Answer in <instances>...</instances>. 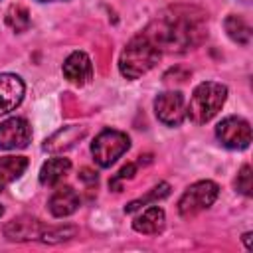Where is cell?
Segmentation results:
<instances>
[{"label": "cell", "instance_id": "cell-1", "mask_svg": "<svg viewBox=\"0 0 253 253\" xmlns=\"http://www.w3.org/2000/svg\"><path fill=\"white\" fill-rule=\"evenodd\" d=\"M160 59V47L150 40L148 34L134 36L119 57L121 75L126 79H138L148 73Z\"/></svg>", "mask_w": 253, "mask_h": 253}, {"label": "cell", "instance_id": "cell-2", "mask_svg": "<svg viewBox=\"0 0 253 253\" xmlns=\"http://www.w3.org/2000/svg\"><path fill=\"white\" fill-rule=\"evenodd\" d=\"M225 99H227L225 85L215 81H204L194 89L190 103L186 107V117H190V121L196 125H204L221 111Z\"/></svg>", "mask_w": 253, "mask_h": 253}, {"label": "cell", "instance_id": "cell-3", "mask_svg": "<svg viewBox=\"0 0 253 253\" xmlns=\"http://www.w3.org/2000/svg\"><path fill=\"white\" fill-rule=\"evenodd\" d=\"M130 148V138L115 128H105L101 130L95 140L91 142V154L93 160L101 166V168H109L113 166L126 150Z\"/></svg>", "mask_w": 253, "mask_h": 253}, {"label": "cell", "instance_id": "cell-4", "mask_svg": "<svg viewBox=\"0 0 253 253\" xmlns=\"http://www.w3.org/2000/svg\"><path fill=\"white\" fill-rule=\"evenodd\" d=\"M217 194H219V186L215 182L200 180V182L192 184L190 188H186V192L182 194V198L178 202V213L184 219L196 217L200 211L213 206V202L217 200Z\"/></svg>", "mask_w": 253, "mask_h": 253}, {"label": "cell", "instance_id": "cell-5", "mask_svg": "<svg viewBox=\"0 0 253 253\" xmlns=\"http://www.w3.org/2000/svg\"><path fill=\"white\" fill-rule=\"evenodd\" d=\"M217 140L231 150H243L251 142V126L241 117H225L215 126Z\"/></svg>", "mask_w": 253, "mask_h": 253}, {"label": "cell", "instance_id": "cell-6", "mask_svg": "<svg viewBox=\"0 0 253 253\" xmlns=\"http://www.w3.org/2000/svg\"><path fill=\"white\" fill-rule=\"evenodd\" d=\"M154 113L166 126H178L186 119V101L180 91H164L154 99Z\"/></svg>", "mask_w": 253, "mask_h": 253}, {"label": "cell", "instance_id": "cell-7", "mask_svg": "<svg viewBox=\"0 0 253 253\" xmlns=\"http://www.w3.org/2000/svg\"><path fill=\"white\" fill-rule=\"evenodd\" d=\"M32 140V126L22 117H10L0 123V148L18 150L26 148Z\"/></svg>", "mask_w": 253, "mask_h": 253}, {"label": "cell", "instance_id": "cell-8", "mask_svg": "<svg viewBox=\"0 0 253 253\" xmlns=\"http://www.w3.org/2000/svg\"><path fill=\"white\" fill-rule=\"evenodd\" d=\"M63 77L73 85H85L93 77V63L85 51H73L63 61Z\"/></svg>", "mask_w": 253, "mask_h": 253}, {"label": "cell", "instance_id": "cell-9", "mask_svg": "<svg viewBox=\"0 0 253 253\" xmlns=\"http://www.w3.org/2000/svg\"><path fill=\"white\" fill-rule=\"evenodd\" d=\"M43 223L36 217L30 215H20L10 219L4 225V235L10 241H30V239H40L43 233Z\"/></svg>", "mask_w": 253, "mask_h": 253}, {"label": "cell", "instance_id": "cell-10", "mask_svg": "<svg viewBox=\"0 0 253 253\" xmlns=\"http://www.w3.org/2000/svg\"><path fill=\"white\" fill-rule=\"evenodd\" d=\"M24 81L14 73H0V115L14 111L24 99Z\"/></svg>", "mask_w": 253, "mask_h": 253}, {"label": "cell", "instance_id": "cell-11", "mask_svg": "<svg viewBox=\"0 0 253 253\" xmlns=\"http://www.w3.org/2000/svg\"><path fill=\"white\" fill-rule=\"evenodd\" d=\"M79 204H81L79 194L71 186H59L51 194V198L47 202V208H49L53 217H67V215L77 211Z\"/></svg>", "mask_w": 253, "mask_h": 253}, {"label": "cell", "instance_id": "cell-12", "mask_svg": "<svg viewBox=\"0 0 253 253\" xmlns=\"http://www.w3.org/2000/svg\"><path fill=\"white\" fill-rule=\"evenodd\" d=\"M164 225H166V215H164V210L158 206L146 208L132 221V229L138 233H144V235H156L164 229Z\"/></svg>", "mask_w": 253, "mask_h": 253}, {"label": "cell", "instance_id": "cell-13", "mask_svg": "<svg viewBox=\"0 0 253 253\" xmlns=\"http://www.w3.org/2000/svg\"><path fill=\"white\" fill-rule=\"evenodd\" d=\"M69 170H71L69 158H65V156H53L47 162H43V166L40 170V184L42 186H47V188L49 186H55V184H59L67 176Z\"/></svg>", "mask_w": 253, "mask_h": 253}, {"label": "cell", "instance_id": "cell-14", "mask_svg": "<svg viewBox=\"0 0 253 253\" xmlns=\"http://www.w3.org/2000/svg\"><path fill=\"white\" fill-rule=\"evenodd\" d=\"M85 134V126H77V125H69V126H63L61 130H57L53 136H49L43 144V150H49V152H59V150H65L69 146H73L77 142V138H81Z\"/></svg>", "mask_w": 253, "mask_h": 253}, {"label": "cell", "instance_id": "cell-15", "mask_svg": "<svg viewBox=\"0 0 253 253\" xmlns=\"http://www.w3.org/2000/svg\"><path fill=\"white\" fill-rule=\"evenodd\" d=\"M26 168H28L26 156H0V180L4 184L18 180Z\"/></svg>", "mask_w": 253, "mask_h": 253}, {"label": "cell", "instance_id": "cell-16", "mask_svg": "<svg viewBox=\"0 0 253 253\" xmlns=\"http://www.w3.org/2000/svg\"><path fill=\"white\" fill-rule=\"evenodd\" d=\"M223 26H225L227 36H229L235 43L247 45V43L251 42V28H249V24H247L241 16H235V14L227 16L225 22H223Z\"/></svg>", "mask_w": 253, "mask_h": 253}, {"label": "cell", "instance_id": "cell-17", "mask_svg": "<svg viewBox=\"0 0 253 253\" xmlns=\"http://www.w3.org/2000/svg\"><path fill=\"white\" fill-rule=\"evenodd\" d=\"M170 194V186L166 184V182H160L158 186H154L144 198H138V200H132L126 208H125V213H132V211H136L138 208H142V206H146V204H154V202H158V200H162V198H166Z\"/></svg>", "mask_w": 253, "mask_h": 253}, {"label": "cell", "instance_id": "cell-18", "mask_svg": "<svg viewBox=\"0 0 253 253\" xmlns=\"http://www.w3.org/2000/svg\"><path fill=\"white\" fill-rule=\"evenodd\" d=\"M6 24L14 32H26L30 28V12L24 6H10L6 12Z\"/></svg>", "mask_w": 253, "mask_h": 253}, {"label": "cell", "instance_id": "cell-19", "mask_svg": "<svg viewBox=\"0 0 253 253\" xmlns=\"http://www.w3.org/2000/svg\"><path fill=\"white\" fill-rule=\"evenodd\" d=\"M77 233V229L73 227V225H67V227H47V229H43V233H42V241H45V243H59V241H67L69 237H73Z\"/></svg>", "mask_w": 253, "mask_h": 253}, {"label": "cell", "instance_id": "cell-20", "mask_svg": "<svg viewBox=\"0 0 253 253\" xmlns=\"http://www.w3.org/2000/svg\"><path fill=\"white\" fill-rule=\"evenodd\" d=\"M235 188L247 198L253 194V174H251V166L249 164L241 166V170H239V174L235 178Z\"/></svg>", "mask_w": 253, "mask_h": 253}, {"label": "cell", "instance_id": "cell-21", "mask_svg": "<svg viewBox=\"0 0 253 253\" xmlns=\"http://www.w3.org/2000/svg\"><path fill=\"white\" fill-rule=\"evenodd\" d=\"M136 166H138V164H132V162H130V164H126V166H123V168L115 174V178H111L109 186H111L115 192H121V190H123V188H121V182H123V180L132 178V176H134V172H136Z\"/></svg>", "mask_w": 253, "mask_h": 253}, {"label": "cell", "instance_id": "cell-22", "mask_svg": "<svg viewBox=\"0 0 253 253\" xmlns=\"http://www.w3.org/2000/svg\"><path fill=\"white\" fill-rule=\"evenodd\" d=\"M79 178H81V180H85V182H89V184H95V182H97V174H95V172H91L89 168H83V170H81V174H79Z\"/></svg>", "mask_w": 253, "mask_h": 253}, {"label": "cell", "instance_id": "cell-23", "mask_svg": "<svg viewBox=\"0 0 253 253\" xmlns=\"http://www.w3.org/2000/svg\"><path fill=\"white\" fill-rule=\"evenodd\" d=\"M249 237H251V233L247 231V233L243 235V241H245V245H247V249H249Z\"/></svg>", "mask_w": 253, "mask_h": 253}, {"label": "cell", "instance_id": "cell-24", "mask_svg": "<svg viewBox=\"0 0 253 253\" xmlns=\"http://www.w3.org/2000/svg\"><path fill=\"white\" fill-rule=\"evenodd\" d=\"M4 186H6V184H4L2 180H0V192H2V188H4Z\"/></svg>", "mask_w": 253, "mask_h": 253}, {"label": "cell", "instance_id": "cell-25", "mask_svg": "<svg viewBox=\"0 0 253 253\" xmlns=\"http://www.w3.org/2000/svg\"><path fill=\"white\" fill-rule=\"evenodd\" d=\"M2 213H4V208H2V206H0V215H2Z\"/></svg>", "mask_w": 253, "mask_h": 253}, {"label": "cell", "instance_id": "cell-26", "mask_svg": "<svg viewBox=\"0 0 253 253\" xmlns=\"http://www.w3.org/2000/svg\"><path fill=\"white\" fill-rule=\"evenodd\" d=\"M38 2H51V0H38Z\"/></svg>", "mask_w": 253, "mask_h": 253}, {"label": "cell", "instance_id": "cell-27", "mask_svg": "<svg viewBox=\"0 0 253 253\" xmlns=\"http://www.w3.org/2000/svg\"><path fill=\"white\" fill-rule=\"evenodd\" d=\"M241 2H249V0H241Z\"/></svg>", "mask_w": 253, "mask_h": 253}]
</instances>
